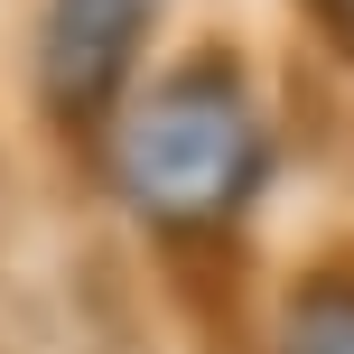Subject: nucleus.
<instances>
[{"label":"nucleus","instance_id":"obj_1","mask_svg":"<svg viewBox=\"0 0 354 354\" xmlns=\"http://www.w3.org/2000/svg\"><path fill=\"white\" fill-rule=\"evenodd\" d=\"M345 112L354 103L317 93L270 28L196 19L131 93V112L103 131L75 187L140 270H159L196 317L233 326L280 252L289 177L336 149Z\"/></svg>","mask_w":354,"mask_h":354},{"label":"nucleus","instance_id":"obj_2","mask_svg":"<svg viewBox=\"0 0 354 354\" xmlns=\"http://www.w3.org/2000/svg\"><path fill=\"white\" fill-rule=\"evenodd\" d=\"M187 0H10V103L19 140H37L56 177H84L103 131L131 112V93L159 75V56L187 37Z\"/></svg>","mask_w":354,"mask_h":354},{"label":"nucleus","instance_id":"obj_3","mask_svg":"<svg viewBox=\"0 0 354 354\" xmlns=\"http://www.w3.org/2000/svg\"><path fill=\"white\" fill-rule=\"evenodd\" d=\"M233 354H354V233L326 224L308 243H280L252 280Z\"/></svg>","mask_w":354,"mask_h":354},{"label":"nucleus","instance_id":"obj_4","mask_svg":"<svg viewBox=\"0 0 354 354\" xmlns=\"http://www.w3.org/2000/svg\"><path fill=\"white\" fill-rule=\"evenodd\" d=\"M270 37L317 93L354 103V0H270Z\"/></svg>","mask_w":354,"mask_h":354},{"label":"nucleus","instance_id":"obj_5","mask_svg":"<svg viewBox=\"0 0 354 354\" xmlns=\"http://www.w3.org/2000/svg\"><path fill=\"white\" fill-rule=\"evenodd\" d=\"M10 196H19V122L0 103V243H10Z\"/></svg>","mask_w":354,"mask_h":354},{"label":"nucleus","instance_id":"obj_6","mask_svg":"<svg viewBox=\"0 0 354 354\" xmlns=\"http://www.w3.org/2000/svg\"><path fill=\"white\" fill-rule=\"evenodd\" d=\"M326 168H336V196H345V233H354V112L336 122V149H326Z\"/></svg>","mask_w":354,"mask_h":354}]
</instances>
